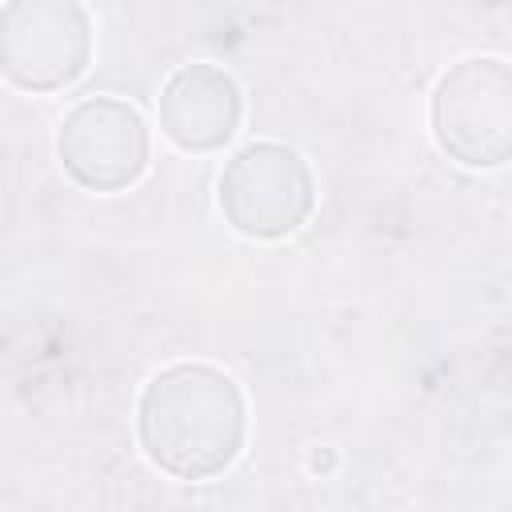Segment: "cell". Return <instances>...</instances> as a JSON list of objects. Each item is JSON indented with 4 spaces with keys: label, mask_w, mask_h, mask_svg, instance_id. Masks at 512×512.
<instances>
[{
    "label": "cell",
    "mask_w": 512,
    "mask_h": 512,
    "mask_svg": "<svg viewBox=\"0 0 512 512\" xmlns=\"http://www.w3.org/2000/svg\"><path fill=\"white\" fill-rule=\"evenodd\" d=\"M248 408L240 384L204 360L160 368L136 404L144 456L176 480H212L244 448Z\"/></svg>",
    "instance_id": "obj_1"
},
{
    "label": "cell",
    "mask_w": 512,
    "mask_h": 512,
    "mask_svg": "<svg viewBox=\"0 0 512 512\" xmlns=\"http://www.w3.org/2000/svg\"><path fill=\"white\" fill-rule=\"evenodd\" d=\"M432 136L468 168H496L512 152V72L500 56L452 64L432 92Z\"/></svg>",
    "instance_id": "obj_2"
},
{
    "label": "cell",
    "mask_w": 512,
    "mask_h": 512,
    "mask_svg": "<svg viewBox=\"0 0 512 512\" xmlns=\"http://www.w3.org/2000/svg\"><path fill=\"white\" fill-rule=\"evenodd\" d=\"M92 60V16L80 0H4L0 72L20 92H60Z\"/></svg>",
    "instance_id": "obj_3"
},
{
    "label": "cell",
    "mask_w": 512,
    "mask_h": 512,
    "mask_svg": "<svg viewBox=\"0 0 512 512\" xmlns=\"http://www.w3.org/2000/svg\"><path fill=\"white\" fill-rule=\"evenodd\" d=\"M220 212L248 240L292 236L316 204V184L304 156L276 140L244 144L220 172Z\"/></svg>",
    "instance_id": "obj_4"
},
{
    "label": "cell",
    "mask_w": 512,
    "mask_h": 512,
    "mask_svg": "<svg viewBox=\"0 0 512 512\" xmlns=\"http://www.w3.org/2000/svg\"><path fill=\"white\" fill-rule=\"evenodd\" d=\"M148 152V124L140 108L120 96H88L56 128V156L88 192H120L136 184L148 168Z\"/></svg>",
    "instance_id": "obj_5"
},
{
    "label": "cell",
    "mask_w": 512,
    "mask_h": 512,
    "mask_svg": "<svg viewBox=\"0 0 512 512\" xmlns=\"http://www.w3.org/2000/svg\"><path fill=\"white\" fill-rule=\"evenodd\" d=\"M160 128L184 152H216L240 128V84L208 60L180 64L160 88Z\"/></svg>",
    "instance_id": "obj_6"
}]
</instances>
